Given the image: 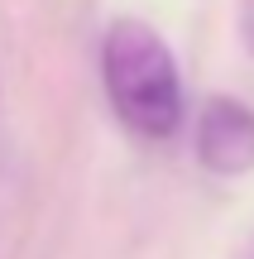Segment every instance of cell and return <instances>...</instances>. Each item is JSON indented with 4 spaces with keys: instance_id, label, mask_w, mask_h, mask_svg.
Listing matches in <instances>:
<instances>
[{
    "instance_id": "6da1fadb",
    "label": "cell",
    "mask_w": 254,
    "mask_h": 259,
    "mask_svg": "<svg viewBox=\"0 0 254 259\" xmlns=\"http://www.w3.org/2000/svg\"><path fill=\"white\" fill-rule=\"evenodd\" d=\"M101 87L115 120L139 139H173L187 115L182 67L168 38L144 19H115L101 38Z\"/></svg>"
},
{
    "instance_id": "7a4b0ae2",
    "label": "cell",
    "mask_w": 254,
    "mask_h": 259,
    "mask_svg": "<svg viewBox=\"0 0 254 259\" xmlns=\"http://www.w3.org/2000/svg\"><path fill=\"white\" fill-rule=\"evenodd\" d=\"M197 163L216 178H245L254 173V106L235 96H211L197 111Z\"/></svg>"
},
{
    "instance_id": "5b68a950",
    "label": "cell",
    "mask_w": 254,
    "mask_h": 259,
    "mask_svg": "<svg viewBox=\"0 0 254 259\" xmlns=\"http://www.w3.org/2000/svg\"><path fill=\"white\" fill-rule=\"evenodd\" d=\"M0 87H5V77H0Z\"/></svg>"
},
{
    "instance_id": "277c9868",
    "label": "cell",
    "mask_w": 254,
    "mask_h": 259,
    "mask_svg": "<svg viewBox=\"0 0 254 259\" xmlns=\"http://www.w3.org/2000/svg\"><path fill=\"white\" fill-rule=\"evenodd\" d=\"M230 259H254V235H249V240H245V245H240V250H235V254H230Z\"/></svg>"
},
{
    "instance_id": "3957f363",
    "label": "cell",
    "mask_w": 254,
    "mask_h": 259,
    "mask_svg": "<svg viewBox=\"0 0 254 259\" xmlns=\"http://www.w3.org/2000/svg\"><path fill=\"white\" fill-rule=\"evenodd\" d=\"M240 34H245V48L254 53V0H245V5H240Z\"/></svg>"
}]
</instances>
